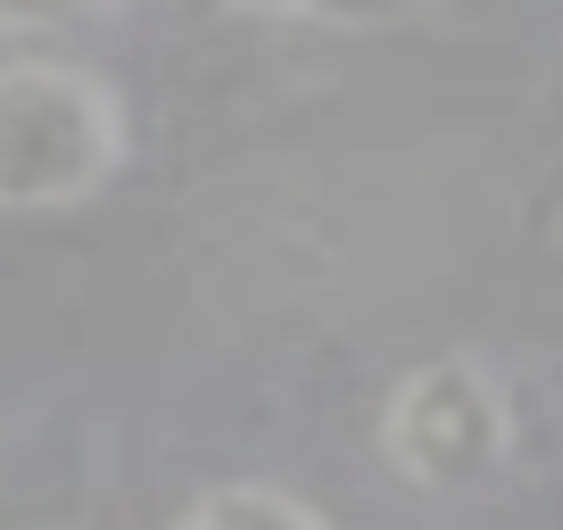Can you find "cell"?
Instances as JSON below:
<instances>
[{
	"label": "cell",
	"instance_id": "6da1fadb",
	"mask_svg": "<svg viewBox=\"0 0 563 530\" xmlns=\"http://www.w3.org/2000/svg\"><path fill=\"white\" fill-rule=\"evenodd\" d=\"M124 166V100L67 58L0 67V216H67Z\"/></svg>",
	"mask_w": 563,
	"mask_h": 530
},
{
	"label": "cell",
	"instance_id": "7a4b0ae2",
	"mask_svg": "<svg viewBox=\"0 0 563 530\" xmlns=\"http://www.w3.org/2000/svg\"><path fill=\"white\" fill-rule=\"evenodd\" d=\"M382 464L406 489L464 497L514 464V398L481 356H431L382 398Z\"/></svg>",
	"mask_w": 563,
	"mask_h": 530
},
{
	"label": "cell",
	"instance_id": "3957f363",
	"mask_svg": "<svg viewBox=\"0 0 563 530\" xmlns=\"http://www.w3.org/2000/svg\"><path fill=\"white\" fill-rule=\"evenodd\" d=\"M175 530H332V522L274 481H232V489H208Z\"/></svg>",
	"mask_w": 563,
	"mask_h": 530
},
{
	"label": "cell",
	"instance_id": "277c9868",
	"mask_svg": "<svg viewBox=\"0 0 563 530\" xmlns=\"http://www.w3.org/2000/svg\"><path fill=\"white\" fill-rule=\"evenodd\" d=\"M232 18H274V25H332V34H389L415 25L431 0H224Z\"/></svg>",
	"mask_w": 563,
	"mask_h": 530
},
{
	"label": "cell",
	"instance_id": "5b68a950",
	"mask_svg": "<svg viewBox=\"0 0 563 530\" xmlns=\"http://www.w3.org/2000/svg\"><path fill=\"white\" fill-rule=\"evenodd\" d=\"M117 0H0V34H67V25L108 18Z\"/></svg>",
	"mask_w": 563,
	"mask_h": 530
}]
</instances>
